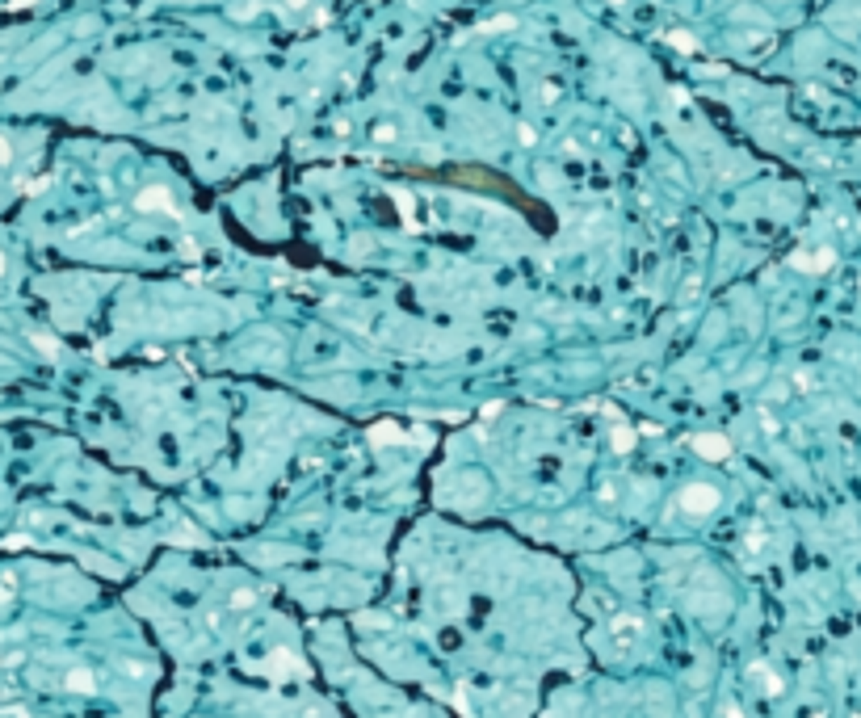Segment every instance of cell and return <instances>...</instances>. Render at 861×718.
Here are the masks:
<instances>
[{"label": "cell", "mask_w": 861, "mask_h": 718, "mask_svg": "<svg viewBox=\"0 0 861 718\" xmlns=\"http://www.w3.org/2000/svg\"><path fill=\"white\" fill-rule=\"evenodd\" d=\"M723 504V496H719V488H710V483H689L685 492H681V509L689 513V517H706V513H714Z\"/></svg>", "instance_id": "cell-1"}, {"label": "cell", "mask_w": 861, "mask_h": 718, "mask_svg": "<svg viewBox=\"0 0 861 718\" xmlns=\"http://www.w3.org/2000/svg\"><path fill=\"white\" fill-rule=\"evenodd\" d=\"M135 206H139V210H151V214H168V219H181V206H177V198H172L168 189H160V185L143 189V193L135 198Z\"/></svg>", "instance_id": "cell-2"}, {"label": "cell", "mask_w": 861, "mask_h": 718, "mask_svg": "<svg viewBox=\"0 0 861 718\" xmlns=\"http://www.w3.org/2000/svg\"><path fill=\"white\" fill-rule=\"evenodd\" d=\"M689 446H693V454L706 458V462H723V458H731V441H727L723 433H698Z\"/></svg>", "instance_id": "cell-3"}, {"label": "cell", "mask_w": 861, "mask_h": 718, "mask_svg": "<svg viewBox=\"0 0 861 718\" xmlns=\"http://www.w3.org/2000/svg\"><path fill=\"white\" fill-rule=\"evenodd\" d=\"M790 265L803 269V273H824V269L836 265V252H832V248H820V252H794Z\"/></svg>", "instance_id": "cell-4"}, {"label": "cell", "mask_w": 861, "mask_h": 718, "mask_svg": "<svg viewBox=\"0 0 861 718\" xmlns=\"http://www.w3.org/2000/svg\"><path fill=\"white\" fill-rule=\"evenodd\" d=\"M752 677H757V685H761L769 698H778V693H782V681H778V677H773L765 664H757V668H752Z\"/></svg>", "instance_id": "cell-5"}, {"label": "cell", "mask_w": 861, "mask_h": 718, "mask_svg": "<svg viewBox=\"0 0 861 718\" xmlns=\"http://www.w3.org/2000/svg\"><path fill=\"white\" fill-rule=\"evenodd\" d=\"M664 42H668V46H677V50H685V55H693V50H698V42H693V38H689L685 29H672V34H664Z\"/></svg>", "instance_id": "cell-6"}, {"label": "cell", "mask_w": 861, "mask_h": 718, "mask_svg": "<svg viewBox=\"0 0 861 718\" xmlns=\"http://www.w3.org/2000/svg\"><path fill=\"white\" fill-rule=\"evenodd\" d=\"M67 689H76V693H93L97 681H93L88 672H72V677H67Z\"/></svg>", "instance_id": "cell-7"}, {"label": "cell", "mask_w": 861, "mask_h": 718, "mask_svg": "<svg viewBox=\"0 0 861 718\" xmlns=\"http://www.w3.org/2000/svg\"><path fill=\"white\" fill-rule=\"evenodd\" d=\"M613 446H618V450H630V446H635V433H626V429H613Z\"/></svg>", "instance_id": "cell-8"}, {"label": "cell", "mask_w": 861, "mask_h": 718, "mask_svg": "<svg viewBox=\"0 0 861 718\" xmlns=\"http://www.w3.org/2000/svg\"><path fill=\"white\" fill-rule=\"evenodd\" d=\"M387 437H395V424H379V429L370 433V441H387Z\"/></svg>", "instance_id": "cell-9"}, {"label": "cell", "mask_w": 861, "mask_h": 718, "mask_svg": "<svg viewBox=\"0 0 861 718\" xmlns=\"http://www.w3.org/2000/svg\"><path fill=\"white\" fill-rule=\"evenodd\" d=\"M286 4H294V8H303V4H307V0H286Z\"/></svg>", "instance_id": "cell-10"}, {"label": "cell", "mask_w": 861, "mask_h": 718, "mask_svg": "<svg viewBox=\"0 0 861 718\" xmlns=\"http://www.w3.org/2000/svg\"><path fill=\"white\" fill-rule=\"evenodd\" d=\"M0 273H4V252H0Z\"/></svg>", "instance_id": "cell-11"}]
</instances>
